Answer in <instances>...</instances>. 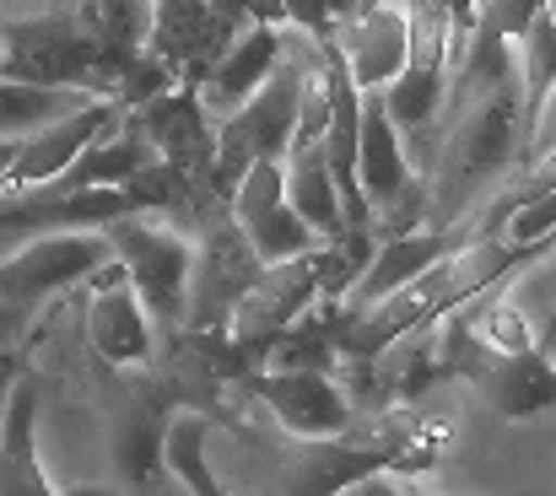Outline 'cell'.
Wrapping results in <instances>:
<instances>
[{"instance_id":"cell-18","label":"cell","mask_w":556,"mask_h":496,"mask_svg":"<svg viewBox=\"0 0 556 496\" xmlns=\"http://www.w3.org/2000/svg\"><path fill=\"white\" fill-rule=\"evenodd\" d=\"M205 437H211V416L205 410H168L163 416V465H168V475L185 486V492H222L216 486V475L205 470Z\"/></svg>"},{"instance_id":"cell-17","label":"cell","mask_w":556,"mask_h":496,"mask_svg":"<svg viewBox=\"0 0 556 496\" xmlns=\"http://www.w3.org/2000/svg\"><path fill=\"white\" fill-rule=\"evenodd\" d=\"M98 92L81 87H49V81H22V76H0V141H22L33 130H43L49 119L81 109ZM109 98V92H103Z\"/></svg>"},{"instance_id":"cell-19","label":"cell","mask_w":556,"mask_h":496,"mask_svg":"<svg viewBox=\"0 0 556 496\" xmlns=\"http://www.w3.org/2000/svg\"><path fill=\"white\" fill-rule=\"evenodd\" d=\"M508 60H514L519 109H525V125H530L535 98L552 87V76H556V27H552V16H546V5L530 16V27H525L519 38H508Z\"/></svg>"},{"instance_id":"cell-9","label":"cell","mask_w":556,"mask_h":496,"mask_svg":"<svg viewBox=\"0 0 556 496\" xmlns=\"http://www.w3.org/2000/svg\"><path fill=\"white\" fill-rule=\"evenodd\" d=\"M87 345L119 367V372H136V367H152L157 361V345L163 334L152 325V314L141 308L130 276L119 259H109L92 281H87Z\"/></svg>"},{"instance_id":"cell-20","label":"cell","mask_w":556,"mask_h":496,"mask_svg":"<svg viewBox=\"0 0 556 496\" xmlns=\"http://www.w3.org/2000/svg\"><path fill=\"white\" fill-rule=\"evenodd\" d=\"M76 5L98 27L103 49L130 71V60L147 49V11H152V0H76Z\"/></svg>"},{"instance_id":"cell-22","label":"cell","mask_w":556,"mask_h":496,"mask_svg":"<svg viewBox=\"0 0 556 496\" xmlns=\"http://www.w3.org/2000/svg\"><path fill=\"white\" fill-rule=\"evenodd\" d=\"M546 0H470V27L492 38H519Z\"/></svg>"},{"instance_id":"cell-5","label":"cell","mask_w":556,"mask_h":496,"mask_svg":"<svg viewBox=\"0 0 556 496\" xmlns=\"http://www.w3.org/2000/svg\"><path fill=\"white\" fill-rule=\"evenodd\" d=\"M254 394L298 443H341L363 421L330 367H254Z\"/></svg>"},{"instance_id":"cell-7","label":"cell","mask_w":556,"mask_h":496,"mask_svg":"<svg viewBox=\"0 0 556 496\" xmlns=\"http://www.w3.org/2000/svg\"><path fill=\"white\" fill-rule=\"evenodd\" d=\"M125 119L141 136L152 163L185 167V173H211V163H216V119L205 114L194 81H174V87L130 103Z\"/></svg>"},{"instance_id":"cell-15","label":"cell","mask_w":556,"mask_h":496,"mask_svg":"<svg viewBox=\"0 0 556 496\" xmlns=\"http://www.w3.org/2000/svg\"><path fill=\"white\" fill-rule=\"evenodd\" d=\"M0 492H54V481L38 465V378L22 367V378L5 394L0 421Z\"/></svg>"},{"instance_id":"cell-4","label":"cell","mask_w":556,"mask_h":496,"mask_svg":"<svg viewBox=\"0 0 556 496\" xmlns=\"http://www.w3.org/2000/svg\"><path fill=\"white\" fill-rule=\"evenodd\" d=\"M109 259H114V243L103 227L38 232V238L16 243L11 254H0V303H16V308L54 303V297L87 287Z\"/></svg>"},{"instance_id":"cell-21","label":"cell","mask_w":556,"mask_h":496,"mask_svg":"<svg viewBox=\"0 0 556 496\" xmlns=\"http://www.w3.org/2000/svg\"><path fill=\"white\" fill-rule=\"evenodd\" d=\"M372 0H276V11H281V22L287 27H303V33H314V38H330L341 22H352L357 11H368Z\"/></svg>"},{"instance_id":"cell-28","label":"cell","mask_w":556,"mask_h":496,"mask_svg":"<svg viewBox=\"0 0 556 496\" xmlns=\"http://www.w3.org/2000/svg\"><path fill=\"white\" fill-rule=\"evenodd\" d=\"M11 163H16V141H0V194L11 183Z\"/></svg>"},{"instance_id":"cell-23","label":"cell","mask_w":556,"mask_h":496,"mask_svg":"<svg viewBox=\"0 0 556 496\" xmlns=\"http://www.w3.org/2000/svg\"><path fill=\"white\" fill-rule=\"evenodd\" d=\"M552 152H556V76H552V87L535 98V109H530L519 167H525V163H541V157H552Z\"/></svg>"},{"instance_id":"cell-10","label":"cell","mask_w":556,"mask_h":496,"mask_svg":"<svg viewBox=\"0 0 556 496\" xmlns=\"http://www.w3.org/2000/svg\"><path fill=\"white\" fill-rule=\"evenodd\" d=\"M227 216H232V227L249 238V249H254L265 265L298 259V254H308L314 243H325V238L292 211V200H287V189H281V163L243 167V178H238L232 194H227Z\"/></svg>"},{"instance_id":"cell-29","label":"cell","mask_w":556,"mask_h":496,"mask_svg":"<svg viewBox=\"0 0 556 496\" xmlns=\"http://www.w3.org/2000/svg\"><path fill=\"white\" fill-rule=\"evenodd\" d=\"M546 16H552V27H556V0H546Z\"/></svg>"},{"instance_id":"cell-8","label":"cell","mask_w":556,"mask_h":496,"mask_svg":"<svg viewBox=\"0 0 556 496\" xmlns=\"http://www.w3.org/2000/svg\"><path fill=\"white\" fill-rule=\"evenodd\" d=\"M238 27L243 22L227 11V0H152V11H147V54L174 81H200Z\"/></svg>"},{"instance_id":"cell-16","label":"cell","mask_w":556,"mask_h":496,"mask_svg":"<svg viewBox=\"0 0 556 496\" xmlns=\"http://www.w3.org/2000/svg\"><path fill=\"white\" fill-rule=\"evenodd\" d=\"M281 189H287V200H292V211L330 243V238H341L346 232V211H341V183H336V173H330V157H325V147L319 141H308V147H292L287 157H281Z\"/></svg>"},{"instance_id":"cell-3","label":"cell","mask_w":556,"mask_h":496,"mask_svg":"<svg viewBox=\"0 0 556 496\" xmlns=\"http://www.w3.org/2000/svg\"><path fill=\"white\" fill-rule=\"evenodd\" d=\"M114 259L125 265L141 308L152 314V325L163 340L185 330V287H189V265H194V238L185 227L152 216V211H125L109 227Z\"/></svg>"},{"instance_id":"cell-1","label":"cell","mask_w":556,"mask_h":496,"mask_svg":"<svg viewBox=\"0 0 556 496\" xmlns=\"http://www.w3.org/2000/svg\"><path fill=\"white\" fill-rule=\"evenodd\" d=\"M319 43L314 33L303 27H287V54L270 65V76L216 119V163H211V183L222 194H232V183L243 178L249 163H281L292 152V136H298V103H303V81H308V65L319 60Z\"/></svg>"},{"instance_id":"cell-14","label":"cell","mask_w":556,"mask_h":496,"mask_svg":"<svg viewBox=\"0 0 556 496\" xmlns=\"http://www.w3.org/2000/svg\"><path fill=\"white\" fill-rule=\"evenodd\" d=\"M410 178H416V167H410L405 141H400V130H394V119L383 109V92L363 87V114H357V189H363L368 211L394 205Z\"/></svg>"},{"instance_id":"cell-24","label":"cell","mask_w":556,"mask_h":496,"mask_svg":"<svg viewBox=\"0 0 556 496\" xmlns=\"http://www.w3.org/2000/svg\"><path fill=\"white\" fill-rule=\"evenodd\" d=\"M27 319H33V308H16V303H0V351H5V345H16V334L27 330Z\"/></svg>"},{"instance_id":"cell-2","label":"cell","mask_w":556,"mask_h":496,"mask_svg":"<svg viewBox=\"0 0 556 496\" xmlns=\"http://www.w3.org/2000/svg\"><path fill=\"white\" fill-rule=\"evenodd\" d=\"M0 76H22V81H49V87H81V92H109L119 98L125 65L103 49L98 27L87 22V11L54 5V11H33V16H11L0 22Z\"/></svg>"},{"instance_id":"cell-12","label":"cell","mask_w":556,"mask_h":496,"mask_svg":"<svg viewBox=\"0 0 556 496\" xmlns=\"http://www.w3.org/2000/svg\"><path fill=\"white\" fill-rule=\"evenodd\" d=\"M281 54H287V22H243V27L227 38V49L211 60V71L194 81L205 114L222 119L227 109H238V103L270 76V65H276Z\"/></svg>"},{"instance_id":"cell-25","label":"cell","mask_w":556,"mask_h":496,"mask_svg":"<svg viewBox=\"0 0 556 496\" xmlns=\"http://www.w3.org/2000/svg\"><path fill=\"white\" fill-rule=\"evenodd\" d=\"M16 378H22V351L5 345V351H0V421H5V394H11Z\"/></svg>"},{"instance_id":"cell-26","label":"cell","mask_w":556,"mask_h":496,"mask_svg":"<svg viewBox=\"0 0 556 496\" xmlns=\"http://www.w3.org/2000/svg\"><path fill=\"white\" fill-rule=\"evenodd\" d=\"M54 5H71V0H0V22H11V16H33V11H54Z\"/></svg>"},{"instance_id":"cell-27","label":"cell","mask_w":556,"mask_h":496,"mask_svg":"<svg viewBox=\"0 0 556 496\" xmlns=\"http://www.w3.org/2000/svg\"><path fill=\"white\" fill-rule=\"evenodd\" d=\"M535 351H541V356L556 367V308L541 319V330H535Z\"/></svg>"},{"instance_id":"cell-13","label":"cell","mask_w":556,"mask_h":496,"mask_svg":"<svg viewBox=\"0 0 556 496\" xmlns=\"http://www.w3.org/2000/svg\"><path fill=\"white\" fill-rule=\"evenodd\" d=\"M325 43L341 60V71L357 81V92L363 87H383L405 65V43H410L405 5L400 0H372L368 11H357L352 22H341Z\"/></svg>"},{"instance_id":"cell-11","label":"cell","mask_w":556,"mask_h":496,"mask_svg":"<svg viewBox=\"0 0 556 496\" xmlns=\"http://www.w3.org/2000/svg\"><path fill=\"white\" fill-rule=\"evenodd\" d=\"M125 119V103L119 98H87L81 109H71V114H60V119H49L43 130H33V136H22L16 141V163H11V183L5 189H33V183H49L54 173H65V167L76 163L98 136H109L114 125Z\"/></svg>"},{"instance_id":"cell-6","label":"cell","mask_w":556,"mask_h":496,"mask_svg":"<svg viewBox=\"0 0 556 496\" xmlns=\"http://www.w3.org/2000/svg\"><path fill=\"white\" fill-rule=\"evenodd\" d=\"M260 270H265V259L249 249V238L232 227V216L205 227L194 238V265H189V287H185V330L227 334L232 308L260 281Z\"/></svg>"}]
</instances>
